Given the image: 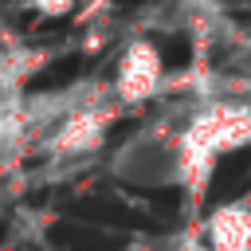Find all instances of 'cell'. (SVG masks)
I'll use <instances>...</instances> for the list:
<instances>
[{
    "label": "cell",
    "mask_w": 251,
    "mask_h": 251,
    "mask_svg": "<svg viewBox=\"0 0 251 251\" xmlns=\"http://www.w3.org/2000/svg\"><path fill=\"white\" fill-rule=\"evenodd\" d=\"M157 82H161V51L149 39H133L118 63V98L141 102L157 90Z\"/></svg>",
    "instance_id": "obj_1"
},
{
    "label": "cell",
    "mask_w": 251,
    "mask_h": 251,
    "mask_svg": "<svg viewBox=\"0 0 251 251\" xmlns=\"http://www.w3.org/2000/svg\"><path fill=\"white\" fill-rule=\"evenodd\" d=\"M208 251H251V208L224 204L208 220Z\"/></svg>",
    "instance_id": "obj_2"
},
{
    "label": "cell",
    "mask_w": 251,
    "mask_h": 251,
    "mask_svg": "<svg viewBox=\"0 0 251 251\" xmlns=\"http://www.w3.org/2000/svg\"><path fill=\"white\" fill-rule=\"evenodd\" d=\"M106 114L98 110H82V114H75V118H67L63 122V129L55 133V149L59 153H90L98 141H102V133H106Z\"/></svg>",
    "instance_id": "obj_3"
},
{
    "label": "cell",
    "mask_w": 251,
    "mask_h": 251,
    "mask_svg": "<svg viewBox=\"0 0 251 251\" xmlns=\"http://www.w3.org/2000/svg\"><path fill=\"white\" fill-rule=\"evenodd\" d=\"M39 16H67L71 8H75V0H27Z\"/></svg>",
    "instance_id": "obj_4"
},
{
    "label": "cell",
    "mask_w": 251,
    "mask_h": 251,
    "mask_svg": "<svg viewBox=\"0 0 251 251\" xmlns=\"http://www.w3.org/2000/svg\"><path fill=\"white\" fill-rule=\"evenodd\" d=\"M0 137H4V118H0Z\"/></svg>",
    "instance_id": "obj_5"
}]
</instances>
